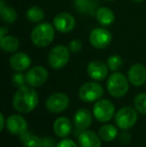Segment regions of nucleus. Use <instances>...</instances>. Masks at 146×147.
Segmentation results:
<instances>
[{
  "mask_svg": "<svg viewBox=\"0 0 146 147\" xmlns=\"http://www.w3.org/2000/svg\"><path fill=\"white\" fill-rule=\"evenodd\" d=\"M39 102L37 91L31 86H22L18 88L12 98V105L16 111L22 114H27L33 111Z\"/></svg>",
  "mask_w": 146,
  "mask_h": 147,
  "instance_id": "1",
  "label": "nucleus"
},
{
  "mask_svg": "<svg viewBox=\"0 0 146 147\" xmlns=\"http://www.w3.org/2000/svg\"><path fill=\"white\" fill-rule=\"evenodd\" d=\"M55 36V27L50 23H40L32 29L30 38L37 47H46L52 43Z\"/></svg>",
  "mask_w": 146,
  "mask_h": 147,
  "instance_id": "2",
  "label": "nucleus"
},
{
  "mask_svg": "<svg viewBox=\"0 0 146 147\" xmlns=\"http://www.w3.org/2000/svg\"><path fill=\"white\" fill-rule=\"evenodd\" d=\"M107 90L114 98H121L129 90V80L123 73L118 71L113 72L107 79Z\"/></svg>",
  "mask_w": 146,
  "mask_h": 147,
  "instance_id": "3",
  "label": "nucleus"
},
{
  "mask_svg": "<svg viewBox=\"0 0 146 147\" xmlns=\"http://www.w3.org/2000/svg\"><path fill=\"white\" fill-rule=\"evenodd\" d=\"M104 89L97 81L85 82L78 91V96L84 102H96L102 98Z\"/></svg>",
  "mask_w": 146,
  "mask_h": 147,
  "instance_id": "4",
  "label": "nucleus"
},
{
  "mask_svg": "<svg viewBox=\"0 0 146 147\" xmlns=\"http://www.w3.org/2000/svg\"><path fill=\"white\" fill-rule=\"evenodd\" d=\"M70 58V49L64 45L53 47L48 54V63L53 69H61L68 63Z\"/></svg>",
  "mask_w": 146,
  "mask_h": 147,
  "instance_id": "5",
  "label": "nucleus"
},
{
  "mask_svg": "<svg viewBox=\"0 0 146 147\" xmlns=\"http://www.w3.org/2000/svg\"><path fill=\"white\" fill-rule=\"evenodd\" d=\"M138 115L135 108L125 106L120 108L115 114V123L118 128L122 130H128L136 124Z\"/></svg>",
  "mask_w": 146,
  "mask_h": 147,
  "instance_id": "6",
  "label": "nucleus"
},
{
  "mask_svg": "<svg viewBox=\"0 0 146 147\" xmlns=\"http://www.w3.org/2000/svg\"><path fill=\"white\" fill-rule=\"evenodd\" d=\"M115 106L109 99H99L93 106V116L99 122H108L114 117Z\"/></svg>",
  "mask_w": 146,
  "mask_h": 147,
  "instance_id": "7",
  "label": "nucleus"
},
{
  "mask_svg": "<svg viewBox=\"0 0 146 147\" xmlns=\"http://www.w3.org/2000/svg\"><path fill=\"white\" fill-rule=\"evenodd\" d=\"M70 99L65 93L55 92L52 93L48 98L46 99V108L48 111L52 113H60L65 111L69 106Z\"/></svg>",
  "mask_w": 146,
  "mask_h": 147,
  "instance_id": "8",
  "label": "nucleus"
},
{
  "mask_svg": "<svg viewBox=\"0 0 146 147\" xmlns=\"http://www.w3.org/2000/svg\"><path fill=\"white\" fill-rule=\"evenodd\" d=\"M26 83L33 88L42 86L48 80L49 73L45 67L40 65H36L31 67L25 74Z\"/></svg>",
  "mask_w": 146,
  "mask_h": 147,
  "instance_id": "9",
  "label": "nucleus"
},
{
  "mask_svg": "<svg viewBox=\"0 0 146 147\" xmlns=\"http://www.w3.org/2000/svg\"><path fill=\"white\" fill-rule=\"evenodd\" d=\"M112 35L110 31L104 27L95 28L89 35V41L92 47L96 49H104L111 43Z\"/></svg>",
  "mask_w": 146,
  "mask_h": 147,
  "instance_id": "10",
  "label": "nucleus"
},
{
  "mask_svg": "<svg viewBox=\"0 0 146 147\" xmlns=\"http://www.w3.org/2000/svg\"><path fill=\"white\" fill-rule=\"evenodd\" d=\"M6 128L13 135H22L28 131V123L24 117L19 114H12L7 118Z\"/></svg>",
  "mask_w": 146,
  "mask_h": 147,
  "instance_id": "11",
  "label": "nucleus"
},
{
  "mask_svg": "<svg viewBox=\"0 0 146 147\" xmlns=\"http://www.w3.org/2000/svg\"><path fill=\"white\" fill-rule=\"evenodd\" d=\"M109 67L101 60H92L87 66V73L94 81H102L108 75Z\"/></svg>",
  "mask_w": 146,
  "mask_h": 147,
  "instance_id": "12",
  "label": "nucleus"
},
{
  "mask_svg": "<svg viewBox=\"0 0 146 147\" xmlns=\"http://www.w3.org/2000/svg\"><path fill=\"white\" fill-rule=\"evenodd\" d=\"M73 124L75 126V134L78 135L81 131L86 130L92 124V114L88 109L80 108L76 111L73 118Z\"/></svg>",
  "mask_w": 146,
  "mask_h": 147,
  "instance_id": "13",
  "label": "nucleus"
},
{
  "mask_svg": "<svg viewBox=\"0 0 146 147\" xmlns=\"http://www.w3.org/2000/svg\"><path fill=\"white\" fill-rule=\"evenodd\" d=\"M76 21L70 13L61 12L57 14L53 19V25L55 29L61 33H68L72 31L75 27Z\"/></svg>",
  "mask_w": 146,
  "mask_h": 147,
  "instance_id": "14",
  "label": "nucleus"
},
{
  "mask_svg": "<svg viewBox=\"0 0 146 147\" xmlns=\"http://www.w3.org/2000/svg\"><path fill=\"white\" fill-rule=\"evenodd\" d=\"M127 77L132 85L141 86L146 83V68L143 64L135 63L131 65L127 72Z\"/></svg>",
  "mask_w": 146,
  "mask_h": 147,
  "instance_id": "15",
  "label": "nucleus"
},
{
  "mask_svg": "<svg viewBox=\"0 0 146 147\" xmlns=\"http://www.w3.org/2000/svg\"><path fill=\"white\" fill-rule=\"evenodd\" d=\"M31 58L24 52H15L9 58L10 67L16 72H23L31 66Z\"/></svg>",
  "mask_w": 146,
  "mask_h": 147,
  "instance_id": "16",
  "label": "nucleus"
},
{
  "mask_svg": "<svg viewBox=\"0 0 146 147\" xmlns=\"http://www.w3.org/2000/svg\"><path fill=\"white\" fill-rule=\"evenodd\" d=\"M77 139L80 147H101L102 145V139L99 134L89 129L80 132L77 135Z\"/></svg>",
  "mask_w": 146,
  "mask_h": 147,
  "instance_id": "17",
  "label": "nucleus"
},
{
  "mask_svg": "<svg viewBox=\"0 0 146 147\" xmlns=\"http://www.w3.org/2000/svg\"><path fill=\"white\" fill-rule=\"evenodd\" d=\"M53 131L56 136L60 138H66L72 132V123L67 117H58L53 123Z\"/></svg>",
  "mask_w": 146,
  "mask_h": 147,
  "instance_id": "18",
  "label": "nucleus"
},
{
  "mask_svg": "<svg viewBox=\"0 0 146 147\" xmlns=\"http://www.w3.org/2000/svg\"><path fill=\"white\" fill-rule=\"evenodd\" d=\"M96 20L103 27L110 26L114 22V13L108 7H99L95 13Z\"/></svg>",
  "mask_w": 146,
  "mask_h": 147,
  "instance_id": "19",
  "label": "nucleus"
},
{
  "mask_svg": "<svg viewBox=\"0 0 146 147\" xmlns=\"http://www.w3.org/2000/svg\"><path fill=\"white\" fill-rule=\"evenodd\" d=\"M74 5L78 12L82 14L96 13L97 2L96 0H74Z\"/></svg>",
  "mask_w": 146,
  "mask_h": 147,
  "instance_id": "20",
  "label": "nucleus"
},
{
  "mask_svg": "<svg viewBox=\"0 0 146 147\" xmlns=\"http://www.w3.org/2000/svg\"><path fill=\"white\" fill-rule=\"evenodd\" d=\"M0 16L5 23L12 24L17 19V12L14 8L6 5L4 0H0Z\"/></svg>",
  "mask_w": 146,
  "mask_h": 147,
  "instance_id": "21",
  "label": "nucleus"
},
{
  "mask_svg": "<svg viewBox=\"0 0 146 147\" xmlns=\"http://www.w3.org/2000/svg\"><path fill=\"white\" fill-rule=\"evenodd\" d=\"M0 47L4 52L15 53L19 48V40L15 36L6 35L3 38H0Z\"/></svg>",
  "mask_w": 146,
  "mask_h": 147,
  "instance_id": "22",
  "label": "nucleus"
},
{
  "mask_svg": "<svg viewBox=\"0 0 146 147\" xmlns=\"http://www.w3.org/2000/svg\"><path fill=\"white\" fill-rule=\"evenodd\" d=\"M98 134L102 141L111 142L117 137L118 135V130L112 124H104L98 129Z\"/></svg>",
  "mask_w": 146,
  "mask_h": 147,
  "instance_id": "23",
  "label": "nucleus"
},
{
  "mask_svg": "<svg viewBox=\"0 0 146 147\" xmlns=\"http://www.w3.org/2000/svg\"><path fill=\"white\" fill-rule=\"evenodd\" d=\"M23 147H42V138H39L32 132L26 131L19 136Z\"/></svg>",
  "mask_w": 146,
  "mask_h": 147,
  "instance_id": "24",
  "label": "nucleus"
},
{
  "mask_svg": "<svg viewBox=\"0 0 146 147\" xmlns=\"http://www.w3.org/2000/svg\"><path fill=\"white\" fill-rule=\"evenodd\" d=\"M26 17L30 22L38 23V22H41L45 18V13L38 6H32L26 12Z\"/></svg>",
  "mask_w": 146,
  "mask_h": 147,
  "instance_id": "25",
  "label": "nucleus"
},
{
  "mask_svg": "<svg viewBox=\"0 0 146 147\" xmlns=\"http://www.w3.org/2000/svg\"><path fill=\"white\" fill-rule=\"evenodd\" d=\"M134 108L137 112L146 115V93H139L135 96Z\"/></svg>",
  "mask_w": 146,
  "mask_h": 147,
  "instance_id": "26",
  "label": "nucleus"
},
{
  "mask_svg": "<svg viewBox=\"0 0 146 147\" xmlns=\"http://www.w3.org/2000/svg\"><path fill=\"white\" fill-rule=\"evenodd\" d=\"M123 64V60L119 55H111V56L108 57L107 59V65L109 67V70L115 72L118 69H120V67Z\"/></svg>",
  "mask_w": 146,
  "mask_h": 147,
  "instance_id": "27",
  "label": "nucleus"
},
{
  "mask_svg": "<svg viewBox=\"0 0 146 147\" xmlns=\"http://www.w3.org/2000/svg\"><path fill=\"white\" fill-rule=\"evenodd\" d=\"M12 83L17 88H20V87H22V86H24L26 83L25 75L22 74L21 72H16V73L13 74V76H12Z\"/></svg>",
  "mask_w": 146,
  "mask_h": 147,
  "instance_id": "28",
  "label": "nucleus"
},
{
  "mask_svg": "<svg viewBox=\"0 0 146 147\" xmlns=\"http://www.w3.org/2000/svg\"><path fill=\"white\" fill-rule=\"evenodd\" d=\"M82 47H83V44H82L81 41L78 40V39H73V40H71L68 45V48L70 49V51L73 53H77V52H79V51H81Z\"/></svg>",
  "mask_w": 146,
  "mask_h": 147,
  "instance_id": "29",
  "label": "nucleus"
},
{
  "mask_svg": "<svg viewBox=\"0 0 146 147\" xmlns=\"http://www.w3.org/2000/svg\"><path fill=\"white\" fill-rule=\"evenodd\" d=\"M56 147H80L79 144H77L72 139H68V138H63L62 140L57 143Z\"/></svg>",
  "mask_w": 146,
  "mask_h": 147,
  "instance_id": "30",
  "label": "nucleus"
},
{
  "mask_svg": "<svg viewBox=\"0 0 146 147\" xmlns=\"http://www.w3.org/2000/svg\"><path fill=\"white\" fill-rule=\"evenodd\" d=\"M56 142H55L54 138L50 137H44L42 138V147H56Z\"/></svg>",
  "mask_w": 146,
  "mask_h": 147,
  "instance_id": "31",
  "label": "nucleus"
},
{
  "mask_svg": "<svg viewBox=\"0 0 146 147\" xmlns=\"http://www.w3.org/2000/svg\"><path fill=\"white\" fill-rule=\"evenodd\" d=\"M131 140V135L127 132H123L120 135V141L122 142L123 144H128Z\"/></svg>",
  "mask_w": 146,
  "mask_h": 147,
  "instance_id": "32",
  "label": "nucleus"
},
{
  "mask_svg": "<svg viewBox=\"0 0 146 147\" xmlns=\"http://www.w3.org/2000/svg\"><path fill=\"white\" fill-rule=\"evenodd\" d=\"M6 121L5 120V116H4L3 113H0V130H3L4 127L6 126Z\"/></svg>",
  "mask_w": 146,
  "mask_h": 147,
  "instance_id": "33",
  "label": "nucleus"
},
{
  "mask_svg": "<svg viewBox=\"0 0 146 147\" xmlns=\"http://www.w3.org/2000/svg\"><path fill=\"white\" fill-rule=\"evenodd\" d=\"M7 33H8V28L6 27V26L1 27V29H0V38H3V37H5L6 35H7Z\"/></svg>",
  "mask_w": 146,
  "mask_h": 147,
  "instance_id": "34",
  "label": "nucleus"
},
{
  "mask_svg": "<svg viewBox=\"0 0 146 147\" xmlns=\"http://www.w3.org/2000/svg\"><path fill=\"white\" fill-rule=\"evenodd\" d=\"M134 2H137V3H140V2H142V1H144V0H133Z\"/></svg>",
  "mask_w": 146,
  "mask_h": 147,
  "instance_id": "35",
  "label": "nucleus"
},
{
  "mask_svg": "<svg viewBox=\"0 0 146 147\" xmlns=\"http://www.w3.org/2000/svg\"><path fill=\"white\" fill-rule=\"evenodd\" d=\"M107 1H108V0H107Z\"/></svg>",
  "mask_w": 146,
  "mask_h": 147,
  "instance_id": "36",
  "label": "nucleus"
}]
</instances>
